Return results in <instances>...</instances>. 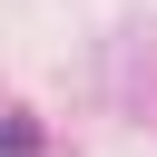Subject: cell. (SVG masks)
Returning a JSON list of instances; mask_svg holds the SVG:
<instances>
[{"mask_svg": "<svg viewBox=\"0 0 157 157\" xmlns=\"http://www.w3.org/2000/svg\"><path fill=\"white\" fill-rule=\"evenodd\" d=\"M29 147H39V128L29 118H0V157H29Z\"/></svg>", "mask_w": 157, "mask_h": 157, "instance_id": "6da1fadb", "label": "cell"}]
</instances>
